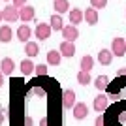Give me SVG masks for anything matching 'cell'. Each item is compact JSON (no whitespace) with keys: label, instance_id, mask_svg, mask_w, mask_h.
<instances>
[{"label":"cell","instance_id":"6da1fadb","mask_svg":"<svg viewBox=\"0 0 126 126\" xmlns=\"http://www.w3.org/2000/svg\"><path fill=\"white\" fill-rule=\"evenodd\" d=\"M2 19H6V23H15L19 21V8L13 4L6 6L4 10H2Z\"/></svg>","mask_w":126,"mask_h":126},{"label":"cell","instance_id":"7a4b0ae2","mask_svg":"<svg viewBox=\"0 0 126 126\" xmlns=\"http://www.w3.org/2000/svg\"><path fill=\"white\" fill-rule=\"evenodd\" d=\"M111 53L115 57H124L126 55V40L124 38H115L111 43Z\"/></svg>","mask_w":126,"mask_h":126},{"label":"cell","instance_id":"3957f363","mask_svg":"<svg viewBox=\"0 0 126 126\" xmlns=\"http://www.w3.org/2000/svg\"><path fill=\"white\" fill-rule=\"evenodd\" d=\"M62 38L66 40V42H75L79 38V30L75 25H68V26H62Z\"/></svg>","mask_w":126,"mask_h":126},{"label":"cell","instance_id":"277c9868","mask_svg":"<svg viewBox=\"0 0 126 126\" xmlns=\"http://www.w3.org/2000/svg\"><path fill=\"white\" fill-rule=\"evenodd\" d=\"M74 105H75V92L72 89L62 90V107H66V109H74Z\"/></svg>","mask_w":126,"mask_h":126},{"label":"cell","instance_id":"5b68a950","mask_svg":"<svg viewBox=\"0 0 126 126\" xmlns=\"http://www.w3.org/2000/svg\"><path fill=\"white\" fill-rule=\"evenodd\" d=\"M51 25H47V23H40V25L36 26V38L38 40H49L51 38Z\"/></svg>","mask_w":126,"mask_h":126},{"label":"cell","instance_id":"8992f818","mask_svg":"<svg viewBox=\"0 0 126 126\" xmlns=\"http://www.w3.org/2000/svg\"><path fill=\"white\" fill-rule=\"evenodd\" d=\"M109 107V96L105 94H98L94 98V111H98V113H102V111H105Z\"/></svg>","mask_w":126,"mask_h":126},{"label":"cell","instance_id":"52a82bcc","mask_svg":"<svg viewBox=\"0 0 126 126\" xmlns=\"http://www.w3.org/2000/svg\"><path fill=\"white\" fill-rule=\"evenodd\" d=\"M34 15H36V11H34V8L32 6H23V8H19V19H21L23 23H28L34 19Z\"/></svg>","mask_w":126,"mask_h":126},{"label":"cell","instance_id":"ba28073f","mask_svg":"<svg viewBox=\"0 0 126 126\" xmlns=\"http://www.w3.org/2000/svg\"><path fill=\"white\" fill-rule=\"evenodd\" d=\"M58 51H60V55L62 57H74L75 55V45H74V42H66L64 40L62 43H60V47H58Z\"/></svg>","mask_w":126,"mask_h":126},{"label":"cell","instance_id":"9c48e42d","mask_svg":"<svg viewBox=\"0 0 126 126\" xmlns=\"http://www.w3.org/2000/svg\"><path fill=\"white\" fill-rule=\"evenodd\" d=\"M30 36H32V30L28 25H21L19 28H17V40L19 42H30Z\"/></svg>","mask_w":126,"mask_h":126},{"label":"cell","instance_id":"30bf717a","mask_svg":"<svg viewBox=\"0 0 126 126\" xmlns=\"http://www.w3.org/2000/svg\"><path fill=\"white\" fill-rule=\"evenodd\" d=\"M83 17L89 25H96V23H98V10L90 6V8H87V10L83 11Z\"/></svg>","mask_w":126,"mask_h":126},{"label":"cell","instance_id":"8fae6325","mask_svg":"<svg viewBox=\"0 0 126 126\" xmlns=\"http://www.w3.org/2000/svg\"><path fill=\"white\" fill-rule=\"evenodd\" d=\"M113 53L109 51V49H102L100 53H98V62L102 64V66H109L111 62H113Z\"/></svg>","mask_w":126,"mask_h":126},{"label":"cell","instance_id":"7c38bea8","mask_svg":"<svg viewBox=\"0 0 126 126\" xmlns=\"http://www.w3.org/2000/svg\"><path fill=\"white\" fill-rule=\"evenodd\" d=\"M89 115V107H87V104H75L74 105V119H77V121H81V119H85V117Z\"/></svg>","mask_w":126,"mask_h":126},{"label":"cell","instance_id":"4fadbf2b","mask_svg":"<svg viewBox=\"0 0 126 126\" xmlns=\"http://www.w3.org/2000/svg\"><path fill=\"white\" fill-rule=\"evenodd\" d=\"M68 17H70V23H72V25H75V26H77L79 23L85 19V17H83V11L79 10V8H72V10H70V13H68Z\"/></svg>","mask_w":126,"mask_h":126},{"label":"cell","instance_id":"5bb4252c","mask_svg":"<svg viewBox=\"0 0 126 126\" xmlns=\"http://www.w3.org/2000/svg\"><path fill=\"white\" fill-rule=\"evenodd\" d=\"M0 68H2V74L11 75V74H13V70H15V62H13L11 58H2V62H0Z\"/></svg>","mask_w":126,"mask_h":126},{"label":"cell","instance_id":"9a60e30c","mask_svg":"<svg viewBox=\"0 0 126 126\" xmlns=\"http://www.w3.org/2000/svg\"><path fill=\"white\" fill-rule=\"evenodd\" d=\"M60 58H62L60 51H55V49H49V53H47V62L51 64V66H58V64H60Z\"/></svg>","mask_w":126,"mask_h":126},{"label":"cell","instance_id":"2e32d148","mask_svg":"<svg viewBox=\"0 0 126 126\" xmlns=\"http://www.w3.org/2000/svg\"><path fill=\"white\" fill-rule=\"evenodd\" d=\"M11 36H13V30H11V26H0V42L4 43H10L11 42Z\"/></svg>","mask_w":126,"mask_h":126},{"label":"cell","instance_id":"e0dca14e","mask_svg":"<svg viewBox=\"0 0 126 126\" xmlns=\"http://www.w3.org/2000/svg\"><path fill=\"white\" fill-rule=\"evenodd\" d=\"M25 53L28 55V57H38V53H40V45H38L36 42H26L25 45Z\"/></svg>","mask_w":126,"mask_h":126},{"label":"cell","instance_id":"ac0fdd59","mask_svg":"<svg viewBox=\"0 0 126 126\" xmlns=\"http://www.w3.org/2000/svg\"><path fill=\"white\" fill-rule=\"evenodd\" d=\"M79 68L85 70V72H90V70L94 68V58L90 57V55L83 57V58H81V62H79Z\"/></svg>","mask_w":126,"mask_h":126},{"label":"cell","instance_id":"d6986e66","mask_svg":"<svg viewBox=\"0 0 126 126\" xmlns=\"http://www.w3.org/2000/svg\"><path fill=\"white\" fill-rule=\"evenodd\" d=\"M94 87L98 90H107V87H109V77L107 75H98L94 81Z\"/></svg>","mask_w":126,"mask_h":126},{"label":"cell","instance_id":"ffe728a7","mask_svg":"<svg viewBox=\"0 0 126 126\" xmlns=\"http://www.w3.org/2000/svg\"><path fill=\"white\" fill-rule=\"evenodd\" d=\"M77 83L79 85H89L92 83V77H90V72H85V70H79V74H77Z\"/></svg>","mask_w":126,"mask_h":126},{"label":"cell","instance_id":"44dd1931","mask_svg":"<svg viewBox=\"0 0 126 126\" xmlns=\"http://www.w3.org/2000/svg\"><path fill=\"white\" fill-rule=\"evenodd\" d=\"M55 11L57 13H66V11L70 10V2L68 0H55Z\"/></svg>","mask_w":126,"mask_h":126},{"label":"cell","instance_id":"7402d4cb","mask_svg":"<svg viewBox=\"0 0 126 126\" xmlns=\"http://www.w3.org/2000/svg\"><path fill=\"white\" fill-rule=\"evenodd\" d=\"M21 72L25 75H30L34 72V62H32L30 58H26V60H21Z\"/></svg>","mask_w":126,"mask_h":126},{"label":"cell","instance_id":"603a6c76","mask_svg":"<svg viewBox=\"0 0 126 126\" xmlns=\"http://www.w3.org/2000/svg\"><path fill=\"white\" fill-rule=\"evenodd\" d=\"M51 28L53 30H62V17H60V13H57V15H51Z\"/></svg>","mask_w":126,"mask_h":126},{"label":"cell","instance_id":"cb8c5ba5","mask_svg":"<svg viewBox=\"0 0 126 126\" xmlns=\"http://www.w3.org/2000/svg\"><path fill=\"white\" fill-rule=\"evenodd\" d=\"M34 72H36V75L43 77V75H47V66L45 64H38V66H34Z\"/></svg>","mask_w":126,"mask_h":126},{"label":"cell","instance_id":"d4e9b609","mask_svg":"<svg viewBox=\"0 0 126 126\" xmlns=\"http://www.w3.org/2000/svg\"><path fill=\"white\" fill-rule=\"evenodd\" d=\"M90 6L96 8V10H102V8L107 6V0H90Z\"/></svg>","mask_w":126,"mask_h":126},{"label":"cell","instance_id":"484cf974","mask_svg":"<svg viewBox=\"0 0 126 126\" xmlns=\"http://www.w3.org/2000/svg\"><path fill=\"white\" fill-rule=\"evenodd\" d=\"M94 126H105V119H104V115L96 117V121H94Z\"/></svg>","mask_w":126,"mask_h":126},{"label":"cell","instance_id":"4316f807","mask_svg":"<svg viewBox=\"0 0 126 126\" xmlns=\"http://www.w3.org/2000/svg\"><path fill=\"white\" fill-rule=\"evenodd\" d=\"M23 126H34V119H32L30 115L25 117V122H23Z\"/></svg>","mask_w":126,"mask_h":126},{"label":"cell","instance_id":"83f0119b","mask_svg":"<svg viewBox=\"0 0 126 126\" xmlns=\"http://www.w3.org/2000/svg\"><path fill=\"white\" fill-rule=\"evenodd\" d=\"M13 2V6H17V8H23V6L26 4V0H11Z\"/></svg>","mask_w":126,"mask_h":126},{"label":"cell","instance_id":"f1b7e54d","mask_svg":"<svg viewBox=\"0 0 126 126\" xmlns=\"http://www.w3.org/2000/svg\"><path fill=\"white\" fill-rule=\"evenodd\" d=\"M6 113H8V111H6V107H0V124L4 122V117H6Z\"/></svg>","mask_w":126,"mask_h":126},{"label":"cell","instance_id":"f546056e","mask_svg":"<svg viewBox=\"0 0 126 126\" xmlns=\"http://www.w3.org/2000/svg\"><path fill=\"white\" fill-rule=\"evenodd\" d=\"M40 126H49L47 124V117H42V119H40Z\"/></svg>","mask_w":126,"mask_h":126},{"label":"cell","instance_id":"4dcf8cb0","mask_svg":"<svg viewBox=\"0 0 126 126\" xmlns=\"http://www.w3.org/2000/svg\"><path fill=\"white\" fill-rule=\"evenodd\" d=\"M117 75H119V77H122V75H126V68H121V70H117Z\"/></svg>","mask_w":126,"mask_h":126},{"label":"cell","instance_id":"1f68e13d","mask_svg":"<svg viewBox=\"0 0 126 126\" xmlns=\"http://www.w3.org/2000/svg\"><path fill=\"white\" fill-rule=\"evenodd\" d=\"M2 85H4V74L0 72V87H2Z\"/></svg>","mask_w":126,"mask_h":126},{"label":"cell","instance_id":"d6a6232c","mask_svg":"<svg viewBox=\"0 0 126 126\" xmlns=\"http://www.w3.org/2000/svg\"><path fill=\"white\" fill-rule=\"evenodd\" d=\"M0 23H2V11H0Z\"/></svg>","mask_w":126,"mask_h":126},{"label":"cell","instance_id":"836d02e7","mask_svg":"<svg viewBox=\"0 0 126 126\" xmlns=\"http://www.w3.org/2000/svg\"><path fill=\"white\" fill-rule=\"evenodd\" d=\"M6 2H8V0H6Z\"/></svg>","mask_w":126,"mask_h":126}]
</instances>
